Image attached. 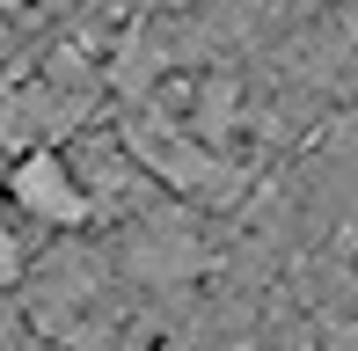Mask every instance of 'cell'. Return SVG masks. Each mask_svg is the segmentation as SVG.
<instances>
[]
</instances>
